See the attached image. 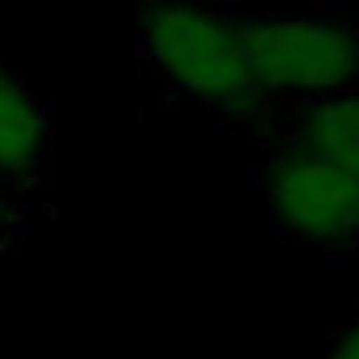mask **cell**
Here are the masks:
<instances>
[{"label": "cell", "instance_id": "1", "mask_svg": "<svg viewBox=\"0 0 359 359\" xmlns=\"http://www.w3.org/2000/svg\"><path fill=\"white\" fill-rule=\"evenodd\" d=\"M140 47L161 81L195 106L237 118H262L275 106L250 72L241 22L233 13L152 0L140 13Z\"/></svg>", "mask_w": 359, "mask_h": 359}, {"label": "cell", "instance_id": "2", "mask_svg": "<svg viewBox=\"0 0 359 359\" xmlns=\"http://www.w3.org/2000/svg\"><path fill=\"white\" fill-rule=\"evenodd\" d=\"M237 22L250 72L271 102H309L359 85L355 13H250Z\"/></svg>", "mask_w": 359, "mask_h": 359}, {"label": "cell", "instance_id": "3", "mask_svg": "<svg viewBox=\"0 0 359 359\" xmlns=\"http://www.w3.org/2000/svg\"><path fill=\"white\" fill-rule=\"evenodd\" d=\"M266 208L271 220L304 245L351 254L359 250V177L325 165L292 144H275L266 156Z\"/></svg>", "mask_w": 359, "mask_h": 359}, {"label": "cell", "instance_id": "4", "mask_svg": "<svg viewBox=\"0 0 359 359\" xmlns=\"http://www.w3.org/2000/svg\"><path fill=\"white\" fill-rule=\"evenodd\" d=\"M51 114L43 97L9 68H0V187H26L47 169Z\"/></svg>", "mask_w": 359, "mask_h": 359}, {"label": "cell", "instance_id": "5", "mask_svg": "<svg viewBox=\"0 0 359 359\" xmlns=\"http://www.w3.org/2000/svg\"><path fill=\"white\" fill-rule=\"evenodd\" d=\"M283 144L359 177V89L296 102L283 127Z\"/></svg>", "mask_w": 359, "mask_h": 359}, {"label": "cell", "instance_id": "6", "mask_svg": "<svg viewBox=\"0 0 359 359\" xmlns=\"http://www.w3.org/2000/svg\"><path fill=\"white\" fill-rule=\"evenodd\" d=\"M325 359H359V317H351V321L334 334Z\"/></svg>", "mask_w": 359, "mask_h": 359}]
</instances>
